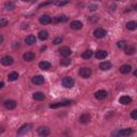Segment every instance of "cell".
Instances as JSON below:
<instances>
[{"mask_svg": "<svg viewBox=\"0 0 137 137\" xmlns=\"http://www.w3.org/2000/svg\"><path fill=\"white\" fill-rule=\"evenodd\" d=\"M58 51L60 53V55H61L62 57H64V58L68 57V56H71V54H72L71 48L67 47V46H62V47H60Z\"/></svg>", "mask_w": 137, "mask_h": 137, "instance_id": "obj_1", "label": "cell"}, {"mask_svg": "<svg viewBox=\"0 0 137 137\" xmlns=\"http://www.w3.org/2000/svg\"><path fill=\"white\" fill-rule=\"evenodd\" d=\"M62 86L64 88H72L74 86V79L72 77H64L62 79Z\"/></svg>", "mask_w": 137, "mask_h": 137, "instance_id": "obj_2", "label": "cell"}, {"mask_svg": "<svg viewBox=\"0 0 137 137\" xmlns=\"http://www.w3.org/2000/svg\"><path fill=\"white\" fill-rule=\"evenodd\" d=\"M71 103H72V101L65 100V101L56 103V104H50V105H49V108H59V107H62V106H68V105L71 104Z\"/></svg>", "mask_w": 137, "mask_h": 137, "instance_id": "obj_3", "label": "cell"}, {"mask_svg": "<svg viewBox=\"0 0 137 137\" xmlns=\"http://www.w3.org/2000/svg\"><path fill=\"white\" fill-rule=\"evenodd\" d=\"M79 75L84 78H89L91 76V70L89 67H81L79 70Z\"/></svg>", "mask_w": 137, "mask_h": 137, "instance_id": "obj_4", "label": "cell"}, {"mask_svg": "<svg viewBox=\"0 0 137 137\" xmlns=\"http://www.w3.org/2000/svg\"><path fill=\"white\" fill-rule=\"evenodd\" d=\"M106 30L105 29H103V28H97L96 30H94L93 34H94V37L97 38V39H102V38H104L106 36Z\"/></svg>", "mask_w": 137, "mask_h": 137, "instance_id": "obj_5", "label": "cell"}, {"mask_svg": "<svg viewBox=\"0 0 137 137\" xmlns=\"http://www.w3.org/2000/svg\"><path fill=\"white\" fill-rule=\"evenodd\" d=\"M31 128H32V124H30V123H27V124L23 125L18 131H17V135H24V134L28 133L31 130Z\"/></svg>", "mask_w": 137, "mask_h": 137, "instance_id": "obj_6", "label": "cell"}, {"mask_svg": "<svg viewBox=\"0 0 137 137\" xmlns=\"http://www.w3.org/2000/svg\"><path fill=\"white\" fill-rule=\"evenodd\" d=\"M38 134L40 136H48L50 134V130L47 126H40L38 129Z\"/></svg>", "mask_w": 137, "mask_h": 137, "instance_id": "obj_7", "label": "cell"}, {"mask_svg": "<svg viewBox=\"0 0 137 137\" xmlns=\"http://www.w3.org/2000/svg\"><path fill=\"white\" fill-rule=\"evenodd\" d=\"M31 80H32V82H33L34 85H38V86L44 84V77H43L42 75H37V76H34V77H32Z\"/></svg>", "mask_w": 137, "mask_h": 137, "instance_id": "obj_8", "label": "cell"}, {"mask_svg": "<svg viewBox=\"0 0 137 137\" xmlns=\"http://www.w3.org/2000/svg\"><path fill=\"white\" fill-rule=\"evenodd\" d=\"M94 96L97 100H104L107 96V91H105V90H99V91H96L94 93Z\"/></svg>", "mask_w": 137, "mask_h": 137, "instance_id": "obj_9", "label": "cell"}, {"mask_svg": "<svg viewBox=\"0 0 137 137\" xmlns=\"http://www.w3.org/2000/svg\"><path fill=\"white\" fill-rule=\"evenodd\" d=\"M3 105L7 109H14L16 107V102L13 101V100H8L3 103Z\"/></svg>", "mask_w": 137, "mask_h": 137, "instance_id": "obj_10", "label": "cell"}, {"mask_svg": "<svg viewBox=\"0 0 137 137\" xmlns=\"http://www.w3.org/2000/svg\"><path fill=\"white\" fill-rule=\"evenodd\" d=\"M89 121H90V115L89 114H82L79 117V122L82 123V124H87V123H89Z\"/></svg>", "mask_w": 137, "mask_h": 137, "instance_id": "obj_11", "label": "cell"}, {"mask_svg": "<svg viewBox=\"0 0 137 137\" xmlns=\"http://www.w3.org/2000/svg\"><path fill=\"white\" fill-rule=\"evenodd\" d=\"M13 62H14V59L11 57V56H4L2 59H1V63L3 64V65H11V64H13Z\"/></svg>", "mask_w": 137, "mask_h": 137, "instance_id": "obj_12", "label": "cell"}, {"mask_svg": "<svg viewBox=\"0 0 137 137\" xmlns=\"http://www.w3.org/2000/svg\"><path fill=\"white\" fill-rule=\"evenodd\" d=\"M132 132H133L132 129H122V130L118 131L116 133V135H118V136H129V135L132 134Z\"/></svg>", "mask_w": 137, "mask_h": 137, "instance_id": "obj_13", "label": "cell"}, {"mask_svg": "<svg viewBox=\"0 0 137 137\" xmlns=\"http://www.w3.org/2000/svg\"><path fill=\"white\" fill-rule=\"evenodd\" d=\"M70 27L73 29V30H79L82 28V23L79 22V21H73L71 24H70Z\"/></svg>", "mask_w": 137, "mask_h": 137, "instance_id": "obj_14", "label": "cell"}, {"mask_svg": "<svg viewBox=\"0 0 137 137\" xmlns=\"http://www.w3.org/2000/svg\"><path fill=\"white\" fill-rule=\"evenodd\" d=\"M120 73H122V74H129L132 70V66L130 64H123L122 66H120Z\"/></svg>", "mask_w": 137, "mask_h": 137, "instance_id": "obj_15", "label": "cell"}, {"mask_svg": "<svg viewBox=\"0 0 137 137\" xmlns=\"http://www.w3.org/2000/svg\"><path fill=\"white\" fill-rule=\"evenodd\" d=\"M34 54L33 53H31V51H27V53H25L24 55H23V59L25 60V61H27V62H30V61H32L33 59H34Z\"/></svg>", "mask_w": 137, "mask_h": 137, "instance_id": "obj_16", "label": "cell"}, {"mask_svg": "<svg viewBox=\"0 0 137 137\" xmlns=\"http://www.w3.org/2000/svg\"><path fill=\"white\" fill-rule=\"evenodd\" d=\"M39 21H40V23L42 25H47V24L51 23V17H49L48 15H42Z\"/></svg>", "mask_w": 137, "mask_h": 137, "instance_id": "obj_17", "label": "cell"}, {"mask_svg": "<svg viewBox=\"0 0 137 137\" xmlns=\"http://www.w3.org/2000/svg\"><path fill=\"white\" fill-rule=\"evenodd\" d=\"M119 103H121V104H123V105H128V104H131L132 103V99L128 95H123L119 99Z\"/></svg>", "mask_w": 137, "mask_h": 137, "instance_id": "obj_18", "label": "cell"}, {"mask_svg": "<svg viewBox=\"0 0 137 137\" xmlns=\"http://www.w3.org/2000/svg\"><path fill=\"white\" fill-rule=\"evenodd\" d=\"M100 68L102 71H107L109 68H111V63L108 61H103L102 63H100Z\"/></svg>", "mask_w": 137, "mask_h": 137, "instance_id": "obj_19", "label": "cell"}, {"mask_svg": "<svg viewBox=\"0 0 137 137\" xmlns=\"http://www.w3.org/2000/svg\"><path fill=\"white\" fill-rule=\"evenodd\" d=\"M39 67L41 68V70L46 71V70H49V68L51 67V64H50L48 61H41V62L39 63Z\"/></svg>", "mask_w": 137, "mask_h": 137, "instance_id": "obj_20", "label": "cell"}, {"mask_svg": "<svg viewBox=\"0 0 137 137\" xmlns=\"http://www.w3.org/2000/svg\"><path fill=\"white\" fill-rule=\"evenodd\" d=\"M95 57L97 59H101V60L105 59L107 57V51L106 50H97L96 53H95Z\"/></svg>", "mask_w": 137, "mask_h": 137, "instance_id": "obj_21", "label": "cell"}, {"mask_svg": "<svg viewBox=\"0 0 137 137\" xmlns=\"http://www.w3.org/2000/svg\"><path fill=\"white\" fill-rule=\"evenodd\" d=\"M92 56H93V51L90 50V49H87V50L84 51V53L81 54V58H82V59H86V60L90 59Z\"/></svg>", "mask_w": 137, "mask_h": 137, "instance_id": "obj_22", "label": "cell"}, {"mask_svg": "<svg viewBox=\"0 0 137 137\" xmlns=\"http://www.w3.org/2000/svg\"><path fill=\"white\" fill-rule=\"evenodd\" d=\"M36 41H37V39H36V37H34V36H28V37L25 39V42H26V44H28V45L34 44V43H36Z\"/></svg>", "mask_w": 137, "mask_h": 137, "instance_id": "obj_23", "label": "cell"}, {"mask_svg": "<svg viewBox=\"0 0 137 137\" xmlns=\"http://www.w3.org/2000/svg\"><path fill=\"white\" fill-rule=\"evenodd\" d=\"M33 99L37 101H43L45 99V95L42 92H34L33 93Z\"/></svg>", "mask_w": 137, "mask_h": 137, "instance_id": "obj_24", "label": "cell"}, {"mask_svg": "<svg viewBox=\"0 0 137 137\" xmlns=\"http://www.w3.org/2000/svg\"><path fill=\"white\" fill-rule=\"evenodd\" d=\"M18 78V73L17 72H11L9 75H8V79L10 81H14V80H17Z\"/></svg>", "mask_w": 137, "mask_h": 137, "instance_id": "obj_25", "label": "cell"}, {"mask_svg": "<svg viewBox=\"0 0 137 137\" xmlns=\"http://www.w3.org/2000/svg\"><path fill=\"white\" fill-rule=\"evenodd\" d=\"M39 39H40L41 41L47 40V39H48V33H47V31H40V32H39Z\"/></svg>", "mask_w": 137, "mask_h": 137, "instance_id": "obj_26", "label": "cell"}, {"mask_svg": "<svg viewBox=\"0 0 137 137\" xmlns=\"http://www.w3.org/2000/svg\"><path fill=\"white\" fill-rule=\"evenodd\" d=\"M124 51H125L126 55H133L135 53V47L134 46H125Z\"/></svg>", "mask_w": 137, "mask_h": 137, "instance_id": "obj_27", "label": "cell"}, {"mask_svg": "<svg viewBox=\"0 0 137 137\" xmlns=\"http://www.w3.org/2000/svg\"><path fill=\"white\" fill-rule=\"evenodd\" d=\"M126 28H128L129 30H131V31L135 30V29L137 28V24H136V22H134V21L129 22V23L126 24Z\"/></svg>", "mask_w": 137, "mask_h": 137, "instance_id": "obj_28", "label": "cell"}, {"mask_svg": "<svg viewBox=\"0 0 137 137\" xmlns=\"http://www.w3.org/2000/svg\"><path fill=\"white\" fill-rule=\"evenodd\" d=\"M67 19H68V17H66V16H64V15H61V16L56 17L55 22H56V23H64V22H67Z\"/></svg>", "mask_w": 137, "mask_h": 137, "instance_id": "obj_29", "label": "cell"}, {"mask_svg": "<svg viewBox=\"0 0 137 137\" xmlns=\"http://www.w3.org/2000/svg\"><path fill=\"white\" fill-rule=\"evenodd\" d=\"M67 3H68V0H56L54 2V4L57 7H62V6H65Z\"/></svg>", "mask_w": 137, "mask_h": 137, "instance_id": "obj_30", "label": "cell"}, {"mask_svg": "<svg viewBox=\"0 0 137 137\" xmlns=\"http://www.w3.org/2000/svg\"><path fill=\"white\" fill-rule=\"evenodd\" d=\"M4 8H6L8 11H12V10H14V9H15V4H14L13 2L9 1V2H7V3L4 4Z\"/></svg>", "mask_w": 137, "mask_h": 137, "instance_id": "obj_31", "label": "cell"}, {"mask_svg": "<svg viewBox=\"0 0 137 137\" xmlns=\"http://www.w3.org/2000/svg\"><path fill=\"white\" fill-rule=\"evenodd\" d=\"M117 45H118L119 48H124V47L126 46V43H125V41H119V42L117 43Z\"/></svg>", "mask_w": 137, "mask_h": 137, "instance_id": "obj_32", "label": "cell"}, {"mask_svg": "<svg viewBox=\"0 0 137 137\" xmlns=\"http://www.w3.org/2000/svg\"><path fill=\"white\" fill-rule=\"evenodd\" d=\"M60 64H62V65H68V64H71V60L63 59V60L60 61Z\"/></svg>", "mask_w": 137, "mask_h": 137, "instance_id": "obj_33", "label": "cell"}, {"mask_svg": "<svg viewBox=\"0 0 137 137\" xmlns=\"http://www.w3.org/2000/svg\"><path fill=\"white\" fill-rule=\"evenodd\" d=\"M8 25V21L4 19V18H1L0 19V27H6Z\"/></svg>", "mask_w": 137, "mask_h": 137, "instance_id": "obj_34", "label": "cell"}, {"mask_svg": "<svg viewBox=\"0 0 137 137\" xmlns=\"http://www.w3.org/2000/svg\"><path fill=\"white\" fill-rule=\"evenodd\" d=\"M61 42H62V38H60V37H58V38H56V39L54 40V42H53V43H54L55 45H58V44H60Z\"/></svg>", "mask_w": 137, "mask_h": 137, "instance_id": "obj_35", "label": "cell"}, {"mask_svg": "<svg viewBox=\"0 0 137 137\" xmlns=\"http://www.w3.org/2000/svg\"><path fill=\"white\" fill-rule=\"evenodd\" d=\"M131 117H132L134 120H137V110H136V109H134V110L132 111V114H131Z\"/></svg>", "mask_w": 137, "mask_h": 137, "instance_id": "obj_36", "label": "cell"}, {"mask_svg": "<svg viewBox=\"0 0 137 137\" xmlns=\"http://www.w3.org/2000/svg\"><path fill=\"white\" fill-rule=\"evenodd\" d=\"M97 9V6H93V4H90L89 6V10L90 11H95Z\"/></svg>", "mask_w": 137, "mask_h": 137, "instance_id": "obj_37", "label": "cell"}, {"mask_svg": "<svg viewBox=\"0 0 137 137\" xmlns=\"http://www.w3.org/2000/svg\"><path fill=\"white\" fill-rule=\"evenodd\" d=\"M3 41H4V38H3L2 36H0V44H2V43H3Z\"/></svg>", "mask_w": 137, "mask_h": 137, "instance_id": "obj_38", "label": "cell"}, {"mask_svg": "<svg viewBox=\"0 0 137 137\" xmlns=\"http://www.w3.org/2000/svg\"><path fill=\"white\" fill-rule=\"evenodd\" d=\"M3 86H4V84H3V82H0V89L3 88Z\"/></svg>", "mask_w": 137, "mask_h": 137, "instance_id": "obj_39", "label": "cell"}, {"mask_svg": "<svg viewBox=\"0 0 137 137\" xmlns=\"http://www.w3.org/2000/svg\"><path fill=\"white\" fill-rule=\"evenodd\" d=\"M2 132H4V129L3 128H0V133H2Z\"/></svg>", "mask_w": 137, "mask_h": 137, "instance_id": "obj_40", "label": "cell"}, {"mask_svg": "<svg viewBox=\"0 0 137 137\" xmlns=\"http://www.w3.org/2000/svg\"><path fill=\"white\" fill-rule=\"evenodd\" d=\"M22 1H25V2H28V1H30V0H22Z\"/></svg>", "mask_w": 137, "mask_h": 137, "instance_id": "obj_41", "label": "cell"}, {"mask_svg": "<svg viewBox=\"0 0 137 137\" xmlns=\"http://www.w3.org/2000/svg\"><path fill=\"white\" fill-rule=\"evenodd\" d=\"M117 1H119V0H117Z\"/></svg>", "mask_w": 137, "mask_h": 137, "instance_id": "obj_42", "label": "cell"}]
</instances>
